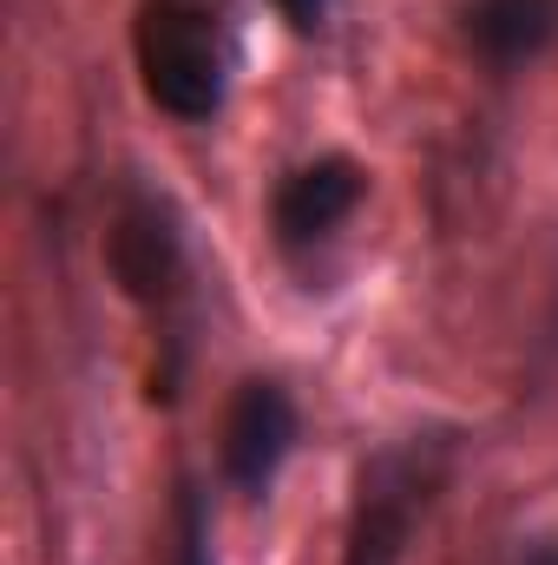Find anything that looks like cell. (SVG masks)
<instances>
[{
    "label": "cell",
    "mask_w": 558,
    "mask_h": 565,
    "mask_svg": "<svg viewBox=\"0 0 558 565\" xmlns=\"http://www.w3.org/2000/svg\"><path fill=\"white\" fill-rule=\"evenodd\" d=\"M447 460H453V440H440V434H408V440L382 447L355 480L342 565H401L420 513L433 507V493L447 480Z\"/></svg>",
    "instance_id": "cell-1"
},
{
    "label": "cell",
    "mask_w": 558,
    "mask_h": 565,
    "mask_svg": "<svg viewBox=\"0 0 558 565\" xmlns=\"http://www.w3.org/2000/svg\"><path fill=\"white\" fill-rule=\"evenodd\" d=\"M139 79H144V99L184 126L197 119H217L224 106V40L217 26L184 7V0H151L139 13Z\"/></svg>",
    "instance_id": "cell-2"
},
{
    "label": "cell",
    "mask_w": 558,
    "mask_h": 565,
    "mask_svg": "<svg viewBox=\"0 0 558 565\" xmlns=\"http://www.w3.org/2000/svg\"><path fill=\"white\" fill-rule=\"evenodd\" d=\"M106 270L144 309H164L184 289V237H178V217L158 198H132L112 217V231H106Z\"/></svg>",
    "instance_id": "cell-3"
},
{
    "label": "cell",
    "mask_w": 558,
    "mask_h": 565,
    "mask_svg": "<svg viewBox=\"0 0 558 565\" xmlns=\"http://www.w3.org/2000/svg\"><path fill=\"white\" fill-rule=\"evenodd\" d=\"M296 447V402L282 395V382H244L230 395V415H224V473L237 493L264 500L270 480L282 473Z\"/></svg>",
    "instance_id": "cell-4"
},
{
    "label": "cell",
    "mask_w": 558,
    "mask_h": 565,
    "mask_svg": "<svg viewBox=\"0 0 558 565\" xmlns=\"http://www.w3.org/2000/svg\"><path fill=\"white\" fill-rule=\"evenodd\" d=\"M355 204H362V164H355V158H315V164H302V171L282 178L270 217H277L282 244H315V237H329Z\"/></svg>",
    "instance_id": "cell-5"
},
{
    "label": "cell",
    "mask_w": 558,
    "mask_h": 565,
    "mask_svg": "<svg viewBox=\"0 0 558 565\" xmlns=\"http://www.w3.org/2000/svg\"><path fill=\"white\" fill-rule=\"evenodd\" d=\"M466 40L493 66H526L552 40V0H473L466 7Z\"/></svg>",
    "instance_id": "cell-6"
},
{
    "label": "cell",
    "mask_w": 558,
    "mask_h": 565,
    "mask_svg": "<svg viewBox=\"0 0 558 565\" xmlns=\"http://www.w3.org/2000/svg\"><path fill=\"white\" fill-rule=\"evenodd\" d=\"M171 565H217V553H211V513H204L191 480L178 487V546H171Z\"/></svg>",
    "instance_id": "cell-7"
},
{
    "label": "cell",
    "mask_w": 558,
    "mask_h": 565,
    "mask_svg": "<svg viewBox=\"0 0 558 565\" xmlns=\"http://www.w3.org/2000/svg\"><path fill=\"white\" fill-rule=\"evenodd\" d=\"M270 7H277L296 33H315V26H322V13H329V0H270Z\"/></svg>",
    "instance_id": "cell-8"
},
{
    "label": "cell",
    "mask_w": 558,
    "mask_h": 565,
    "mask_svg": "<svg viewBox=\"0 0 558 565\" xmlns=\"http://www.w3.org/2000/svg\"><path fill=\"white\" fill-rule=\"evenodd\" d=\"M526 565H558V546H533V553H526Z\"/></svg>",
    "instance_id": "cell-9"
}]
</instances>
